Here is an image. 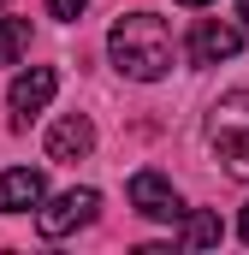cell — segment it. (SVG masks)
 Listing matches in <instances>:
<instances>
[{"instance_id": "cell-1", "label": "cell", "mask_w": 249, "mask_h": 255, "mask_svg": "<svg viewBox=\"0 0 249 255\" xmlns=\"http://www.w3.org/2000/svg\"><path fill=\"white\" fill-rule=\"evenodd\" d=\"M107 54H113V65H119L124 77L160 83L172 71V30L154 12H124L119 24H113V36H107Z\"/></svg>"}, {"instance_id": "cell-2", "label": "cell", "mask_w": 249, "mask_h": 255, "mask_svg": "<svg viewBox=\"0 0 249 255\" xmlns=\"http://www.w3.org/2000/svg\"><path fill=\"white\" fill-rule=\"evenodd\" d=\"M208 142L232 178H249V89H232L208 113Z\"/></svg>"}, {"instance_id": "cell-3", "label": "cell", "mask_w": 249, "mask_h": 255, "mask_svg": "<svg viewBox=\"0 0 249 255\" xmlns=\"http://www.w3.org/2000/svg\"><path fill=\"white\" fill-rule=\"evenodd\" d=\"M54 89H60V71H54V65H30V71H18L12 89H6V101H12V125H30V119L54 101Z\"/></svg>"}, {"instance_id": "cell-4", "label": "cell", "mask_w": 249, "mask_h": 255, "mask_svg": "<svg viewBox=\"0 0 249 255\" xmlns=\"http://www.w3.org/2000/svg\"><path fill=\"white\" fill-rule=\"evenodd\" d=\"M95 208H101V196H95V190H65V196H54L48 208H36V232H42V238H65V232L89 226Z\"/></svg>"}, {"instance_id": "cell-5", "label": "cell", "mask_w": 249, "mask_h": 255, "mask_svg": "<svg viewBox=\"0 0 249 255\" xmlns=\"http://www.w3.org/2000/svg\"><path fill=\"white\" fill-rule=\"evenodd\" d=\"M130 208L142 220H166V226L184 220V196L172 190V178H160V172H136L130 178Z\"/></svg>"}, {"instance_id": "cell-6", "label": "cell", "mask_w": 249, "mask_h": 255, "mask_svg": "<svg viewBox=\"0 0 249 255\" xmlns=\"http://www.w3.org/2000/svg\"><path fill=\"white\" fill-rule=\"evenodd\" d=\"M244 48V30H232V24H220V18H202L196 30H190V60L196 65H220L232 60Z\"/></svg>"}, {"instance_id": "cell-7", "label": "cell", "mask_w": 249, "mask_h": 255, "mask_svg": "<svg viewBox=\"0 0 249 255\" xmlns=\"http://www.w3.org/2000/svg\"><path fill=\"white\" fill-rule=\"evenodd\" d=\"M42 196H48V178L36 166H6L0 172V214H30V208H42Z\"/></svg>"}, {"instance_id": "cell-8", "label": "cell", "mask_w": 249, "mask_h": 255, "mask_svg": "<svg viewBox=\"0 0 249 255\" xmlns=\"http://www.w3.org/2000/svg\"><path fill=\"white\" fill-rule=\"evenodd\" d=\"M95 148V125L83 119V113H65L60 125L48 130V160H60V166H71V160H83Z\"/></svg>"}, {"instance_id": "cell-9", "label": "cell", "mask_w": 249, "mask_h": 255, "mask_svg": "<svg viewBox=\"0 0 249 255\" xmlns=\"http://www.w3.org/2000/svg\"><path fill=\"white\" fill-rule=\"evenodd\" d=\"M178 244H184V250H208V244H220V214H208V208H184Z\"/></svg>"}, {"instance_id": "cell-10", "label": "cell", "mask_w": 249, "mask_h": 255, "mask_svg": "<svg viewBox=\"0 0 249 255\" xmlns=\"http://www.w3.org/2000/svg\"><path fill=\"white\" fill-rule=\"evenodd\" d=\"M30 48V18H0V65H12Z\"/></svg>"}, {"instance_id": "cell-11", "label": "cell", "mask_w": 249, "mask_h": 255, "mask_svg": "<svg viewBox=\"0 0 249 255\" xmlns=\"http://www.w3.org/2000/svg\"><path fill=\"white\" fill-rule=\"evenodd\" d=\"M48 6H54V18H65V24H77V18H83V6H89V0H48Z\"/></svg>"}, {"instance_id": "cell-12", "label": "cell", "mask_w": 249, "mask_h": 255, "mask_svg": "<svg viewBox=\"0 0 249 255\" xmlns=\"http://www.w3.org/2000/svg\"><path fill=\"white\" fill-rule=\"evenodd\" d=\"M238 238H244V244H249V208H244V220H238Z\"/></svg>"}, {"instance_id": "cell-13", "label": "cell", "mask_w": 249, "mask_h": 255, "mask_svg": "<svg viewBox=\"0 0 249 255\" xmlns=\"http://www.w3.org/2000/svg\"><path fill=\"white\" fill-rule=\"evenodd\" d=\"M238 18H244V36H249V0H238Z\"/></svg>"}, {"instance_id": "cell-14", "label": "cell", "mask_w": 249, "mask_h": 255, "mask_svg": "<svg viewBox=\"0 0 249 255\" xmlns=\"http://www.w3.org/2000/svg\"><path fill=\"white\" fill-rule=\"evenodd\" d=\"M178 6H214V0H178Z\"/></svg>"}, {"instance_id": "cell-15", "label": "cell", "mask_w": 249, "mask_h": 255, "mask_svg": "<svg viewBox=\"0 0 249 255\" xmlns=\"http://www.w3.org/2000/svg\"><path fill=\"white\" fill-rule=\"evenodd\" d=\"M0 6H6V0H0Z\"/></svg>"}]
</instances>
